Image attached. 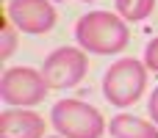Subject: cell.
I'll return each instance as SVG.
<instances>
[{
	"mask_svg": "<svg viewBox=\"0 0 158 138\" xmlns=\"http://www.w3.org/2000/svg\"><path fill=\"white\" fill-rule=\"evenodd\" d=\"M75 36H78V44L89 53H97V55H114L119 50L128 47V28L125 22L111 14V11H89L78 19L75 25Z\"/></svg>",
	"mask_w": 158,
	"mask_h": 138,
	"instance_id": "1",
	"label": "cell"
},
{
	"mask_svg": "<svg viewBox=\"0 0 158 138\" xmlns=\"http://www.w3.org/2000/svg\"><path fill=\"white\" fill-rule=\"evenodd\" d=\"M144 86H147V66L136 58H119L106 69L103 77V94L117 108L133 105L144 94Z\"/></svg>",
	"mask_w": 158,
	"mask_h": 138,
	"instance_id": "2",
	"label": "cell"
},
{
	"mask_svg": "<svg viewBox=\"0 0 158 138\" xmlns=\"http://www.w3.org/2000/svg\"><path fill=\"white\" fill-rule=\"evenodd\" d=\"M50 116L61 138H100L106 133L103 113L83 100H61L53 105Z\"/></svg>",
	"mask_w": 158,
	"mask_h": 138,
	"instance_id": "3",
	"label": "cell"
},
{
	"mask_svg": "<svg viewBox=\"0 0 158 138\" xmlns=\"http://www.w3.org/2000/svg\"><path fill=\"white\" fill-rule=\"evenodd\" d=\"M86 69H89V61H86V53L83 50H75V47H58L53 50L47 58H44V66H42V77L50 89H72L78 86L83 77H86Z\"/></svg>",
	"mask_w": 158,
	"mask_h": 138,
	"instance_id": "4",
	"label": "cell"
},
{
	"mask_svg": "<svg viewBox=\"0 0 158 138\" xmlns=\"http://www.w3.org/2000/svg\"><path fill=\"white\" fill-rule=\"evenodd\" d=\"M47 89L50 86L44 83L42 72H36L31 66H11L0 77V97L8 105H14V108H25V105L42 102Z\"/></svg>",
	"mask_w": 158,
	"mask_h": 138,
	"instance_id": "5",
	"label": "cell"
},
{
	"mask_svg": "<svg viewBox=\"0 0 158 138\" xmlns=\"http://www.w3.org/2000/svg\"><path fill=\"white\" fill-rule=\"evenodd\" d=\"M6 17L22 33H47L56 25V8L47 0H8Z\"/></svg>",
	"mask_w": 158,
	"mask_h": 138,
	"instance_id": "6",
	"label": "cell"
},
{
	"mask_svg": "<svg viewBox=\"0 0 158 138\" xmlns=\"http://www.w3.org/2000/svg\"><path fill=\"white\" fill-rule=\"evenodd\" d=\"M0 138H44V119L25 108L0 113Z\"/></svg>",
	"mask_w": 158,
	"mask_h": 138,
	"instance_id": "7",
	"label": "cell"
},
{
	"mask_svg": "<svg viewBox=\"0 0 158 138\" xmlns=\"http://www.w3.org/2000/svg\"><path fill=\"white\" fill-rule=\"evenodd\" d=\"M108 133L114 138H158V127L156 122H144V119H136L131 113H119L111 119Z\"/></svg>",
	"mask_w": 158,
	"mask_h": 138,
	"instance_id": "8",
	"label": "cell"
},
{
	"mask_svg": "<svg viewBox=\"0 0 158 138\" xmlns=\"http://www.w3.org/2000/svg\"><path fill=\"white\" fill-rule=\"evenodd\" d=\"M156 0H117V11L128 22H142L153 14Z\"/></svg>",
	"mask_w": 158,
	"mask_h": 138,
	"instance_id": "9",
	"label": "cell"
},
{
	"mask_svg": "<svg viewBox=\"0 0 158 138\" xmlns=\"http://www.w3.org/2000/svg\"><path fill=\"white\" fill-rule=\"evenodd\" d=\"M14 50H17V28H14V22L6 17L3 39H0V58H3V61H6V58H11V55H14Z\"/></svg>",
	"mask_w": 158,
	"mask_h": 138,
	"instance_id": "10",
	"label": "cell"
},
{
	"mask_svg": "<svg viewBox=\"0 0 158 138\" xmlns=\"http://www.w3.org/2000/svg\"><path fill=\"white\" fill-rule=\"evenodd\" d=\"M144 66L153 69V72H158V36L147 44V50H144Z\"/></svg>",
	"mask_w": 158,
	"mask_h": 138,
	"instance_id": "11",
	"label": "cell"
},
{
	"mask_svg": "<svg viewBox=\"0 0 158 138\" xmlns=\"http://www.w3.org/2000/svg\"><path fill=\"white\" fill-rule=\"evenodd\" d=\"M150 116H153V122L158 124V86H156V91L150 94Z\"/></svg>",
	"mask_w": 158,
	"mask_h": 138,
	"instance_id": "12",
	"label": "cell"
},
{
	"mask_svg": "<svg viewBox=\"0 0 158 138\" xmlns=\"http://www.w3.org/2000/svg\"><path fill=\"white\" fill-rule=\"evenodd\" d=\"M86 3H92V0H86Z\"/></svg>",
	"mask_w": 158,
	"mask_h": 138,
	"instance_id": "13",
	"label": "cell"
}]
</instances>
